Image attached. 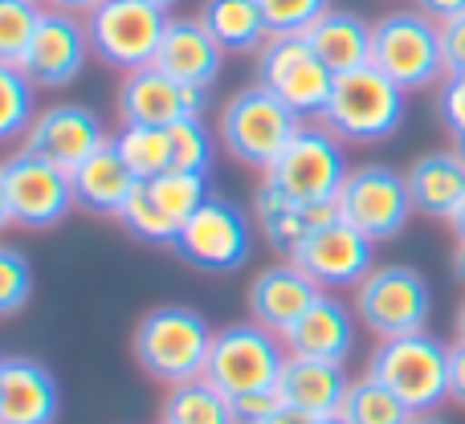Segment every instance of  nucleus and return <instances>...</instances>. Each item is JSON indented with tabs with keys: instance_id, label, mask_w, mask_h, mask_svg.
Listing matches in <instances>:
<instances>
[{
	"instance_id": "nucleus-1",
	"label": "nucleus",
	"mask_w": 465,
	"mask_h": 424,
	"mask_svg": "<svg viewBox=\"0 0 465 424\" xmlns=\"http://www.w3.org/2000/svg\"><path fill=\"white\" fill-rule=\"evenodd\" d=\"M368 376L384 384L412 417L437 412L450 400V347L429 330L380 339V347L368 360Z\"/></svg>"
},
{
	"instance_id": "nucleus-2",
	"label": "nucleus",
	"mask_w": 465,
	"mask_h": 424,
	"mask_svg": "<svg viewBox=\"0 0 465 424\" xmlns=\"http://www.w3.org/2000/svg\"><path fill=\"white\" fill-rule=\"evenodd\" d=\"M404 111H409L404 90L376 65H360V70L335 74V86H331L319 123L335 131L343 143H380L401 131Z\"/></svg>"
},
{
	"instance_id": "nucleus-3",
	"label": "nucleus",
	"mask_w": 465,
	"mask_h": 424,
	"mask_svg": "<svg viewBox=\"0 0 465 424\" xmlns=\"http://www.w3.org/2000/svg\"><path fill=\"white\" fill-rule=\"evenodd\" d=\"M213 335L217 330L209 327L204 314L188 306H155L135 327V360L160 384H188V380H201L209 368Z\"/></svg>"
},
{
	"instance_id": "nucleus-4",
	"label": "nucleus",
	"mask_w": 465,
	"mask_h": 424,
	"mask_svg": "<svg viewBox=\"0 0 465 424\" xmlns=\"http://www.w3.org/2000/svg\"><path fill=\"white\" fill-rule=\"evenodd\" d=\"M347 176L351 168H347L343 139L322 123H302V131L286 143V152L265 168L262 188L294 204H335Z\"/></svg>"
},
{
	"instance_id": "nucleus-5",
	"label": "nucleus",
	"mask_w": 465,
	"mask_h": 424,
	"mask_svg": "<svg viewBox=\"0 0 465 424\" xmlns=\"http://www.w3.org/2000/svg\"><path fill=\"white\" fill-rule=\"evenodd\" d=\"M371 65L380 74H388L404 94L437 86L441 78H450L441 49V25L433 16H425L420 8H396V13L380 16L371 25Z\"/></svg>"
},
{
	"instance_id": "nucleus-6",
	"label": "nucleus",
	"mask_w": 465,
	"mask_h": 424,
	"mask_svg": "<svg viewBox=\"0 0 465 424\" xmlns=\"http://www.w3.org/2000/svg\"><path fill=\"white\" fill-rule=\"evenodd\" d=\"M286 360L290 351L278 330L262 327V322H237V327H225L213 335L204 380L217 384L232 400V396H245V392L278 388Z\"/></svg>"
},
{
	"instance_id": "nucleus-7",
	"label": "nucleus",
	"mask_w": 465,
	"mask_h": 424,
	"mask_svg": "<svg viewBox=\"0 0 465 424\" xmlns=\"http://www.w3.org/2000/svg\"><path fill=\"white\" fill-rule=\"evenodd\" d=\"M257 86L270 90L298 119H322L335 74L322 65L302 33H270L257 49Z\"/></svg>"
},
{
	"instance_id": "nucleus-8",
	"label": "nucleus",
	"mask_w": 465,
	"mask_h": 424,
	"mask_svg": "<svg viewBox=\"0 0 465 424\" xmlns=\"http://www.w3.org/2000/svg\"><path fill=\"white\" fill-rule=\"evenodd\" d=\"M302 131V119H298L290 106H282L270 90L245 86L241 94H232L221 111V143L237 163L245 168H270L286 143Z\"/></svg>"
},
{
	"instance_id": "nucleus-9",
	"label": "nucleus",
	"mask_w": 465,
	"mask_h": 424,
	"mask_svg": "<svg viewBox=\"0 0 465 424\" xmlns=\"http://www.w3.org/2000/svg\"><path fill=\"white\" fill-rule=\"evenodd\" d=\"M168 16L163 8L143 5V0H103L86 13V37L90 54L111 70H143L160 54Z\"/></svg>"
},
{
	"instance_id": "nucleus-10",
	"label": "nucleus",
	"mask_w": 465,
	"mask_h": 424,
	"mask_svg": "<svg viewBox=\"0 0 465 424\" xmlns=\"http://www.w3.org/2000/svg\"><path fill=\"white\" fill-rule=\"evenodd\" d=\"M433 294L412 265H376L355 286V319L380 339L417 335L429 327Z\"/></svg>"
},
{
	"instance_id": "nucleus-11",
	"label": "nucleus",
	"mask_w": 465,
	"mask_h": 424,
	"mask_svg": "<svg viewBox=\"0 0 465 424\" xmlns=\"http://www.w3.org/2000/svg\"><path fill=\"white\" fill-rule=\"evenodd\" d=\"M339 221H347L351 229H360L368 241H392L401 237V229L409 224L412 209V192L409 180L396 168L384 163H363L347 176V184L339 188Z\"/></svg>"
},
{
	"instance_id": "nucleus-12",
	"label": "nucleus",
	"mask_w": 465,
	"mask_h": 424,
	"mask_svg": "<svg viewBox=\"0 0 465 424\" xmlns=\"http://www.w3.org/2000/svg\"><path fill=\"white\" fill-rule=\"evenodd\" d=\"M249 245H253V229L241 204L213 196L204 209H196L184 221L176 237V253L188 265L209 273H232L249 261Z\"/></svg>"
},
{
	"instance_id": "nucleus-13",
	"label": "nucleus",
	"mask_w": 465,
	"mask_h": 424,
	"mask_svg": "<svg viewBox=\"0 0 465 424\" xmlns=\"http://www.w3.org/2000/svg\"><path fill=\"white\" fill-rule=\"evenodd\" d=\"M5 184H8V209H13V224L25 229H54L65 221L74 204V184L62 168L37 160L33 152H16L5 160Z\"/></svg>"
},
{
	"instance_id": "nucleus-14",
	"label": "nucleus",
	"mask_w": 465,
	"mask_h": 424,
	"mask_svg": "<svg viewBox=\"0 0 465 424\" xmlns=\"http://www.w3.org/2000/svg\"><path fill=\"white\" fill-rule=\"evenodd\" d=\"M86 57H90L86 25L74 13H62V8H41L37 33H33L29 54L21 62L25 78L33 86L62 90L70 82H78V74L86 70Z\"/></svg>"
},
{
	"instance_id": "nucleus-15",
	"label": "nucleus",
	"mask_w": 465,
	"mask_h": 424,
	"mask_svg": "<svg viewBox=\"0 0 465 424\" xmlns=\"http://www.w3.org/2000/svg\"><path fill=\"white\" fill-rule=\"evenodd\" d=\"M209 90H196L163 74L160 65L123 74L119 90V119L127 127H172L180 119H201Z\"/></svg>"
},
{
	"instance_id": "nucleus-16",
	"label": "nucleus",
	"mask_w": 465,
	"mask_h": 424,
	"mask_svg": "<svg viewBox=\"0 0 465 424\" xmlns=\"http://www.w3.org/2000/svg\"><path fill=\"white\" fill-rule=\"evenodd\" d=\"M290 261L302 265L322 290H347L376 270V241H368L347 221H331L314 229Z\"/></svg>"
},
{
	"instance_id": "nucleus-17",
	"label": "nucleus",
	"mask_w": 465,
	"mask_h": 424,
	"mask_svg": "<svg viewBox=\"0 0 465 424\" xmlns=\"http://www.w3.org/2000/svg\"><path fill=\"white\" fill-rule=\"evenodd\" d=\"M106 143H111V139H106L98 114L78 103H57V106H49V111H41L37 119H33L29 135H25V152H33L37 160L62 168L65 176Z\"/></svg>"
},
{
	"instance_id": "nucleus-18",
	"label": "nucleus",
	"mask_w": 465,
	"mask_h": 424,
	"mask_svg": "<svg viewBox=\"0 0 465 424\" xmlns=\"http://www.w3.org/2000/svg\"><path fill=\"white\" fill-rule=\"evenodd\" d=\"M319 298H322V286L302 265L278 261L253 278V286H249V311H253V322L286 335Z\"/></svg>"
},
{
	"instance_id": "nucleus-19",
	"label": "nucleus",
	"mask_w": 465,
	"mask_h": 424,
	"mask_svg": "<svg viewBox=\"0 0 465 424\" xmlns=\"http://www.w3.org/2000/svg\"><path fill=\"white\" fill-rule=\"evenodd\" d=\"M163 74H172L176 82L196 90H209L221 78V65H225V49L213 41V33L201 25V16H176L168 21L160 41V54L155 62Z\"/></svg>"
},
{
	"instance_id": "nucleus-20",
	"label": "nucleus",
	"mask_w": 465,
	"mask_h": 424,
	"mask_svg": "<svg viewBox=\"0 0 465 424\" xmlns=\"http://www.w3.org/2000/svg\"><path fill=\"white\" fill-rule=\"evenodd\" d=\"M62 392L45 363L5 360L0 376V424H57Z\"/></svg>"
},
{
	"instance_id": "nucleus-21",
	"label": "nucleus",
	"mask_w": 465,
	"mask_h": 424,
	"mask_svg": "<svg viewBox=\"0 0 465 424\" xmlns=\"http://www.w3.org/2000/svg\"><path fill=\"white\" fill-rule=\"evenodd\" d=\"M282 339H286V351L294 355V360L343 363L355 347V319L339 298L322 294Z\"/></svg>"
},
{
	"instance_id": "nucleus-22",
	"label": "nucleus",
	"mask_w": 465,
	"mask_h": 424,
	"mask_svg": "<svg viewBox=\"0 0 465 424\" xmlns=\"http://www.w3.org/2000/svg\"><path fill=\"white\" fill-rule=\"evenodd\" d=\"M282 400L290 409L306 412V417L322 420V417H339L351 392V380H347L343 363H327V360H286V371L278 380Z\"/></svg>"
},
{
	"instance_id": "nucleus-23",
	"label": "nucleus",
	"mask_w": 465,
	"mask_h": 424,
	"mask_svg": "<svg viewBox=\"0 0 465 424\" xmlns=\"http://www.w3.org/2000/svg\"><path fill=\"white\" fill-rule=\"evenodd\" d=\"M70 184H74V204L82 212H94V216H123L127 209L131 192L139 188V180L127 172V163L119 160L114 143L98 147L86 163L70 172Z\"/></svg>"
},
{
	"instance_id": "nucleus-24",
	"label": "nucleus",
	"mask_w": 465,
	"mask_h": 424,
	"mask_svg": "<svg viewBox=\"0 0 465 424\" xmlns=\"http://www.w3.org/2000/svg\"><path fill=\"white\" fill-rule=\"evenodd\" d=\"M409 192L412 209L437 216V221H453V212L465 204V160L461 152H429L409 168Z\"/></svg>"
},
{
	"instance_id": "nucleus-25",
	"label": "nucleus",
	"mask_w": 465,
	"mask_h": 424,
	"mask_svg": "<svg viewBox=\"0 0 465 424\" xmlns=\"http://www.w3.org/2000/svg\"><path fill=\"white\" fill-rule=\"evenodd\" d=\"M311 41V49L322 57L331 74H347L371 65V25L360 13H347V8H331L322 13L311 29L302 33Z\"/></svg>"
},
{
	"instance_id": "nucleus-26",
	"label": "nucleus",
	"mask_w": 465,
	"mask_h": 424,
	"mask_svg": "<svg viewBox=\"0 0 465 424\" xmlns=\"http://www.w3.org/2000/svg\"><path fill=\"white\" fill-rule=\"evenodd\" d=\"M253 216H257V224H262L265 241H270L282 257H294L314 229L339 221V209L335 204H294V201H286V196L262 188L257 204H253Z\"/></svg>"
},
{
	"instance_id": "nucleus-27",
	"label": "nucleus",
	"mask_w": 465,
	"mask_h": 424,
	"mask_svg": "<svg viewBox=\"0 0 465 424\" xmlns=\"http://www.w3.org/2000/svg\"><path fill=\"white\" fill-rule=\"evenodd\" d=\"M201 25L213 33V41L225 54H257L270 37L257 0H204Z\"/></svg>"
},
{
	"instance_id": "nucleus-28",
	"label": "nucleus",
	"mask_w": 465,
	"mask_h": 424,
	"mask_svg": "<svg viewBox=\"0 0 465 424\" xmlns=\"http://www.w3.org/2000/svg\"><path fill=\"white\" fill-rule=\"evenodd\" d=\"M163 424H237L232 400L209 380H188L176 384L163 400Z\"/></svg>"
},
{
	"instance_id": "nucleus-29",
	"label": "nucleus",
	"mask_w": 465,
	"mask_h": 424,
	"mask_svg": "<svg viewBox=\"0 0 465 424\" xmlns=\"http://www.w3.org/2000/svg\"><path fill=\"white\" fill-rule=\"evenodd\" d=\"M111 143L139 184H152L155 176H163V172L172 168L168 127H127V123H123V131L111 139Z\"/></svg>"
},
{
	"instance_id": "nucleus-30",
	"label": "nucleus",
	"mask_w": 465,
	"mask_h": 424,
	"mask_svg": "<svg viewBox=\"0 0 465 424\" xmlns=\"http://www.w3.org/2000/svg\"><path fill=\"white\" fill-rule=\"evenodd\" d=\"M147 196L160 204L172 221L184 229V221L193 216L196 209L213 201V188H209V176L204 172H180V168H168L163 176H155L152 184H143Z\"/></svg>"
},
{
	"instance_id": "nucleus-31",
	"label": "nucleus",
	"mask_w": 465,
	"mask_h": 424,
	"mask_svg": "<svg viewBox=\"0 0 465 424\" xmlns=\"http://www.w3.org/2000/svg\"><path fill=\"white\" fill-rule=\"evenodd\" d=\"M339 417L347 424H412V412L404 409L384 384H376L371 376L355 380Z\"/></svg>"
},
{
	"instance_id": "nucleus-32",
	"label": "nucleus",
	"mask_w": 465,
	"mask_h": 424,
	"mask_svg": "<svg viewBox=\"0 0 465 424\" xmlns=\"http://www.w3.org/2000/svg\"><path fill=\"white\" fill-rule=\"evenodd\" d=\"M33 82L25 78L21 65H5L0 62V143L29 135L33 127Z\"/></svg>"
},
{
	"instance_id": "nucleus-33",
	"label": "nucleus",
	"mask_w": 465,
	"mask_h": 424,
	"mask_svg": "<svg viewBox=\"0 0 465 424\" xmlns=\"http://www.w3.org/2000/svg\"><path fill=\"white\" fill-rule=\"evenodd\" d=\"M123 229L131 232V237H139V241H147V245H168V249H176V237H180V224L172 221L168 212L160 209V204L147 196V188L139 184L135 192H131V201H127V209H123Z\"/></svg>"
},
{
	"instance_id": "nucleus-34",
	"label": "nucleus",
	"mask_w": 465,
	"mask_h": 424,
	"mask_svg": "<svg viewBox=\"0 0 465 424\" xmlns=\"http://www.w3.org/2000/svg\"><path fill=\"white\" fill-rule=\"evenodd\" d=\"M37 21H41L37 0H0V62L5 65L25 62Z\"/></svg>"
},
{
	"instance_id": "nucleus-35",
	"label": "nucleus",
	"mask_w": 465,
	"mask_h": 424,
	"mask_svg": "<svg viewBox=\"0 0 465 424\" xmlns=\"http://www.w3.org/2000/svg\"><path fill=\"white\" fill-rule=\"evenodd\" d=\"M172 135V168L180 172H204L213 168V135L201 119H180L168 127Z\"/></svg>"
},
{
	"instance_id": "nucleus-36",
	"label": "nucleus",
	"mask_w": 465,
	"mask_h": 424,
	"mask_svg": "<svg viewBox=\"0 0 465 424\" xmlns=\"http://www.w3.org/2000/svg\"><path fill=\"white\" fill-rule=\"evenodd\" d=\"M33 294V265L21 249L0 245V319L25 311Z\"/></svg>"
},
{
	"instance_id": "nucleus-37",
	"label": "nucleus",
	"mask_w": 465,
	"mask_h": 424,
	"mask_svg": "<svg viewBox=\"0 0 465 424\" xmlns=\"http://www.w3.org/2000/svg\"><path fill=\"white\" fill-rule=\"evenodd\" d=\"M270 33H306L322 13H331V0H257Z\"/></svg>"
},
{
	"instance_id": "nucleus-38",
	"label": "nucleus",
	"mask_w": 465,
	"mask_h": 424,
	"mask_svg": "<svg viewBox=\"0 0 465 424\" xmlns=\"http://www.w3.org/2000/svg\"><path fill=\"white\" fill-rule=\"evenodd\" d=\"M282 404H286L282 400V388H262V392L232 396V417H237V424H265Z\"/></svg>"
},
{
	"instance_id": "nucleus-39",
	"label": "nucleus",
	"mask_w": 465,
	"mask_h": 424,
	"mask_svg": "<svg viewBox=\"0 0 465 424\" xmlns=\"http://www.w3.org/2000/svg\"><path fill=\"white\" fill-rule=\"evenodd\" d=\"M437 114L453 135H465V74H450L441 82V98H437Z\"/></svg>"
},
{
	"instance_id": "nucleus-40",
	"label": "nucleus",
	"mask_w": 465,
	"mask_h": 424,
	"mask_svg": "<svg viewBox=\"0 0 465 424\" xmlns=\"http://www.w3.org/2000/svg\"><path fill=\"white\" fill-rule=\"evenodd\" d=\"M441 49H445V70L465 74V16L441 25Z\"/></svg>"
},
{
	"instance_id": "nucleus-41",
	"label": "nucleus",
	"mask_w": 465,
	"mask_h": 424,
	"mask_svg": "<svg viewBox=\"0 0 465 424\" xmlns=\"http://www.w3.org/2000/svg\"><path fill=\"white\" fill-rule=\"evenodd\" d=\"M450 396L465 404V343L450 347Z\"/></svg>"
},
{
	"instance_id": "nucleus-42",
	"label": "nucleus",
	"mask_w": 465,
	"mask_h": 424,
	"mask_svg": "<svg viewBox=\"0 0 465 424\" xmlns=\"http://www.w3.org/2000/svg\"><path fill=\"white\" fill-rule=\"evenodd\" d=\"M417 8L425 16H433L437 25L453 21V16H465V0H417Z\"/></svg>"
},
{
	"instance_id": "nucleus-43",
	"label": "nucleus",
	"mask_w": 465,
	"mask_h": 424,
	"mask_svg": "<svg viewBox=\"0 0 465 424\" xmlns=\"http://www.w3.org/2000/svg\"><path fill=\"white\" fill-rule=\"evenodd\" d=\"M265 424H314V417H306V412H298V409H290V404H282L278 412H273Z\"/></svg>"
},
{
	"instance_id": "nucleus-44",
	"label": "nucleus",
	"mask_w": 465,
	"mask_h": 424,
	"mask_svg": "<svg viewBox=\"0 0 465 424\" xmlns=\"http://www.w3.org/2000/svg\"><path fill=\"white\" fill-rule=\"evenodd\" d=\"M103 0H49V8H62V13H90L98 8Z\"/></svg>"
},
{
	"instance_id": "nucleus-45",
	"label": "nucleus",
	"mask_w": 465,
	"mask_h": 424,
	"mask_svg": "<svg viewBox=\"0 0 465 424\" xmlns=\"http://www.w3.org/2000/svg\"><path fill=\"white\" fill-rule=\"evenodd\" d=\"M13 224V209H8V184H5V163H0V229Z\"/></svg>"
},
{
	"instance_id": "nucleus-46",
	"label": "nucleus",
	"mask_w": 465,
	"mask_h": 424,
	"mask_svg": "<svg viewBox=\"0 0 465 424\" xmlns=\"http://www.w3.org/2000/svg\"><path fill=\"white\" fill-rule=\"evenodd\" d=\"M450 229H453V237H458V241H465V204H461V209H458V212H453Z\"/></svg>"
},
{
	"instance_id": "nucleus-47",
	"label": "nucleus",
	"mask_w": 465,
	"mask_h": 424,
	"mask_svg": "<svg viewBox=\"0 0 465 424\" xmlns=\"http://www.w3.org/2000/svg\"><path fill=\"white\" fill-rule=\"evenodd\" d=\"M453 273L465 281V241H458V253H453Z\"/></svg>"
},
{
	"instance_id": "nucleus-48",
	"label": "nucleus",
	"mask_w": 465,
	"mask_h": 424,
	"mask_svg": "<svg viewBox=\"0 0 465 424\" xmlns=\"http://www.w3.org/2000/svg\"><path fill=\"white\" fill-rule=\"evenodd\" d=\"M412 424H450V420H441L437 412H420V417H412Z\"/></svg>"
},
{
	"instance_id": "nucleus-49",
	"label": "nucleus",
	"mask_w": 465,
	"mask_h": 424,
	"mask_svg": "<svg viewBox=\"0 0 465 424\" xmlns=\"http://www.w3.org/2000/svg\"><path fill=\"white\" fill-rule=\"evenodd\" d=\"M458 343H465V302H461V311H458Z\"/></svg>"
},
{
	"instance_id": "nucleus-50",
	"label": "nucleus",
	"mask_w": 465,
	"mask_h": 424,
	"mask_svg": "<svg viewBox=\"0 0 465 424\" xmlns=\"http://www.w3.org/2000/svg\"><path fill=\"white\" fill-rule=\"evenodd\" d=\"M143 5H155V8H163V13H168V8L176 5V0H143Z\"/></svg>"
},
{
	"instance_id": "nucleus-51",
	"label": "nucleus",
	"mask_w": 465,
	"mask_h": 424,
	"mask_svg": "<svg viewBox=\"0 0 465 424\" xmlns=\"http://www.w3.org/2000/svg\"><path fill=\"white\" fill-rule=\"evenodd\" d=\"M314 424H347L343 417H322V420H314Z\"/></svg>"
},
{
	"instance_id": "nucleus-52",
	"label": "nucleus",
	"mask_w": 465,
	"mask_h": 424,
	"mask_svg": "<svg viewBox=\"0 0 465 424\" xmlns=\"http://www.w3.org/2000/svg\"><path fill=\"white\" fill-rule=\"evenodd\" d=\"M458 152H461V160H465V135H458Z\"/></svg>"
},
{
	"instance_id": "nucleus-53",
	"label": "nucleus",
	"mask_w": 465,
	"mask_h": 424,
	"mask_svg": "<svg viewBox=\"0 0 465 424\" xmlns=\"http://www.w3.org/2000/svg\"><path fill=\"white\" fill-rule=\"evenodd\" d=\"M0 376H5V360H0Z\"/></svg>"
}]
</instances>
